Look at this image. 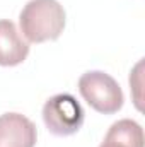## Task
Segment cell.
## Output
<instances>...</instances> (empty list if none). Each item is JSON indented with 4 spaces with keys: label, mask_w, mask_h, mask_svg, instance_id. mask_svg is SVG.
<instances>
[{
    "label": "cell",
    "mask_w": 145,
    "mask_h": 147,
    "mask_svg": "<svg viewBox=\"0 0 145 147\" xmlns=\"http://www.w3.org/2000/svg\"><path fill=\"white\" fill-rule=\"evenodd\" d=\"M19 24L29 43L55 41L63 33L65 10L56 0H29L21 10Z\"/></svg>",
    "instance_id": "1"
},
{
    "label": "cell",
    "mask_w": 145,
    "mask_h": 147,
    "mask_svg": "<svg viewBox=\"0 0 145 147\" xmlns=\"http://www.w3.org/2000/svg\"><path fill=\"white\" fill-rule=\"evenodd\" d=\"M79 92L84 101L97 113L113 115L123 106V91L106 72L91 70L79 79Z\"/></svg>",
    "instance_id": "2"
},
{
    "label": "cell",
    "mask_w": 145,
    "mask_h": 147,
    "mask_svg": "<svg viewBox=\"0 0 145 147\" xmlns=\"http://www.w3.org/2000/svg\"><path fill=\"white\" fill-rule=\"evenodd\" d=\"M43 121L53 135L68 137L80 130L84 110L72 94H55L43 106Z\"/></svg>",
    "instance_id": "3"
},
{
    "label": "cell",
    "mask_w": 145,
    "mask_h": 147,
    "mask_svg": "<svg viewBox=\"0 0 145 147\" xmlns=\"http://www.w3.org/2000/svg\"><path fill=\"white\" fill-rule=\"evenodd\" d=\"M38 139L36 125L21 113L0 116V147H34Z\"/></svg>",
    "instance_id": "4"
},
{
    "label": "cell",
    "mask_w": 145,
    "mask_h": 147,
    "mask_svg": "<svg viewBox=\"0 0 145 147\" xmlns=\"http://www.w3.org/2000/svg\"><path fill=\"white\" fill-rule=\"evenodd\" d=\"M29 55V43L22 39L15 24L9 19L0 21V65L15 67Z\"/></svg>",
    "instance_id": "5"
},
{
    "label": "cell",
    "mask_w": 145,
    "mask_h": 147,
    "mask_svg": "<svg viewBox=\"0 0 145 147\" xmlns=\"http://www.w3.org/2000/svg\"><path fill=\"white\" fill-rule=\"evenodd\" d=\"M99 147H144V130L130 118L114 121Z\"/></svg>",
    "instance_id": "6"
}]
</instances>
